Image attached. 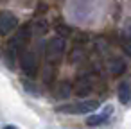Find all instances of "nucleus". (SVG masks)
<instances>
[{"mask_svg": "<svg viewBox=\"0 0 131 129\" xmlns=\"http://www.w3.org/2000/svg\"><path fill=\"white\" fill-rule=\"evenodd\" d=\"M56 31L61 34V36H70V27H67V25H56Z\"/></svg>", "mask_w": 131, "mask_h": 129, "instance_id": "obj_12", "label": "nucleus"}, {"mask_svg": "<svg viewBox=\"0 0 131 129\" xmlns=\"http://www.w3.org/2000/svg\"><path fill=\"white\" fill-rule=\"evenodd\" d=\"M4 129H20V127H16V125H6Z\"/></svg>", "mask_w": 131, "mask_h": 129, "instance_id": "obj_14", "label": "nucleus"}, {"mask_svg": "<svg viewBox=\"0 0 131 129\" xmlns=\"http://www.w3.org/2000/svg\"><path fill=\"white\" fill-rule=\"evenodd\" d=\"M122 38L124 40H131V20H129V27H127V24H126V27H124V31H122Z\"/></svg>", "mask_w": 131, "mask_h": 129, "instance_id": "obj_13", "label": "nucleus"}, {"mask_svg": "<svg viewBox=\"0 0 131 129\" xmlns=\"http://www.w3.org/2000/svg\"><path fill=\"white\" fill-rule=\"evenodd\" d=\"M18 27V18L11 11H0V36H7Z\"/></svg>", "mask_w": 131, "mask_h": 129, "instance_id": "obj_5", "label": "nucleus"}, {"mask_svg": "<svg viewBox=\"0 0 131 129\" xmlns=\"http://www.w3.org/2000/svg\"><path fill=\"white\" fill-rule=\"evenodd\" d=\"M56 90H58V91H54V95H56L58 99H67V97H70L74 86H72L68 81H61V83L56 86Z\"/></svg>", "mask_w": 131, "mask_h": 129, "instance_id": "obj_10", "label": "nucleus"}, {"mask_svg": "<svg viewBox=\"0 0 131 129\" xmlns=\"http://www.w3.org/2000/svg\"><path fill=\"white\" fill-rule=\"evenodd\" d=\"M20 65H22V70L24 74L29 77V79H34L38 75V70H40V63H38V56L31 50L27 52H22L20 56Z\"/></svg>", "mask_w": 131, "mask_h": 129, "instance_id": "obj_3", "label": "nucleus"}, {"mask_svg": "<svg viewBox=\"0 0 131 129\" xmlns=\"http://www.w3.org/2000/svg\"><path fill=\"white\" fill-rule=\"evenodd\" d=\"M108 70H110L111 75H122L124 70H126V61H122L120 57H113L108 63Z\"/></svg>", "mask_w": 131, "mask_h": 129, "instance_id": "obj_9", "label": "nucleus"}, {"mask_svg": "<svg viewBox=\"0 0 131 129\" xmlns=\"http://www.w3.org/2000/svg\"><path fill=\"white\" fill-rule=\"evenodd\" d=\"M74 90H75V93H77L79 97H86V95L93 90V77H90V75H81V77H77V81H75V84H74Z\"/></svg>", "mask_w": 131, "mask_h": 129, "instance_id": "obj_6", "label": "nucleus"}, {"mask_svg": "<svg viewBox=\"0 0 131 129\" xmlns=\"http://www.w3.org/2000/svg\"><path fill=\"white\" fill-rule=\"evenodd\" d=\"M113 115V108L111 106H108L104 111H101V113H95V115H90L88 118H86V124L90 125V127H97V125H102V124H106L108 120H110V116Z\"/></svg>", "mask_w": 131, "mask_h": 129, "instance_id": "obj_7", "label": "nucleus"}, {"mask_svg": "<svg viewBox=\"0 0 131 129\" xmlns=\"http://www.w3.org/2000/svg\"><path fill=\"white\" fill-rule=\"evenodd\" d=\"M31 29H32V32H34V34L43 36V34L47 32V29H49V27H47V22H45V20H36V22L31 25Z\"/></svg>", "mask_w": 131, "mask_h": 129, "instance_id": "obj_11", "label": "nucleus"}, {"mask_svg": "<svg viewBox=\"0 0 131 129\" xmlns=\"http://www.w3.org/2000/svg\"><path fill=\"white\" fill-rule=\"evenodd\" d=\"M99 108L97 100H77V102H68L61 104L56 108L58 113H67V115H88Z\"/></svg>", "mask_w": 131, "mask_h": 129, "instance_id": "obj_2", "label": "nucleus"}, {"mask_svg": "<svg viewBox=\"0 0 131 129\" xmlns=\"http://www.w3.org/2000/svg\"><path fill=\"white\" fill-rule=\"evenodd\" d=\"M31 34H32V29H31V25H25V27H22L18 32H15L13 40L7 43V49H11L13 52H20V50H24V49L27 47L29 40H31Z\"/></svg>", "mask_w": 131, "mask_h": 129, "instance_id": "obj_4", "label": "nucleus"}, {"mask_svg": "<svg viewBox=\"0 0 131 129\" xmlns=\"http://www.w3.org/2000/svg\"><path fill=\"white\" fill-rule=\"evenodd\" d=\"M65 47H67V43H65V40H63V36H54V38H50L49 41H47V45H45V61L49 63V65H58L59 61H61V57H63V54H65Z\"/></svg>", "mask_w": 131, "mask_h": 129, "instance_id": "obj_1", "label": "nucleus"}, {"mask_svg": "<svg viewBox=\"0 0 131 129\" xmlns=\"http://www.w3.org/2000/svg\"><path fill=\"white\" fill-rule=\"evenodd\" d=\"M117 95H118V100L122 104H131V84L129 83H120L118 84V90H117Z\"/></svg>", "mask_w": 131, "mask_h": 129, "instance_id": "obj_8", "label": "nucleus"}]
</instances>
